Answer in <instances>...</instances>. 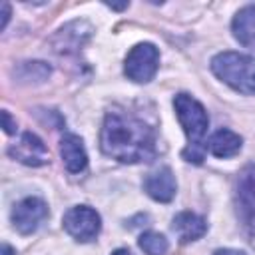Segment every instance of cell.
<instances>
[{
    "label": "cell",
    "mask_w": 255,
    "mask_h": 255,
    "mask_svg": "<svg viewBox=\"0 0 255 255\" xmlns=\"http://www.w3.org/2000/svg\"><path fill=\"white\" fill-rule=\"evenodd\" d=\"M173 108H175V116L189 139L187 149L183 151V157L187 161L193 163H201L203 153H205V133L209 128V116L205 112V108L191 98L189 94H177L173 98Z\"/></svg>",
    "instance_id": "7a4b0ae2"
},
{
    "label": "cell",
    "mask_w": 255,
    "mask_h": 255,
    "mask_svg": "<svg viewBox=\"0 0 255 255\" xmlns=\"http://www.w3.org/2000/svg\"><path fill=\"white\" fill-rule=\"evenodd\" d=\"M211 72L241 94H255V58L239 52H219L211 58Z\"/></svg>",
    "instance_id": "3957f363"
},
{
    "label": "cell",
    "mask_w": 255,
    "mask_h": 255,
    "mask_svg": "<svg viewBox=\"0 0 255 255\" xmlns=\"http://www.w3.org/2000/svg\"><path fill=\"white\" fill-rule=\"evenodd\" d=\"M137 245L139 249L145 253V255H163L167 251V239L161 235V233H155V231H145L139 235L137 239Z\"/></svg>",
    "instance_id": "5bb4252c"
},
{
    "label": "cell",
    "mask_w": 255,
    "mask_h": 255,
    "mask_svg": "<svg viewBox=\"0 0 255 255\" xmlns=\"http://www.w3.org/2000/svg\"><path fill=\"white\" fill-rule=\"evenodd\" d=\"M60 155L70 173H80L88 165V153L84 147V141L76 133H66L60 139Z\"/></svg>",
    "instance_id": "30bf717a"
},
{
    "label": "cell",
    "mask_w": 255,
    "mask_h": 255,
    "mask_svg": "<svg viewBox=\"0 0 255 255\" xmlns=\"http://www.w3.org/2000/svg\"><path fill=\"white\" fill-rule=\"evenodd\" d=\"M237 213L243 225L255 233V165H249L241 171L237 179Z\"/></svg>",
    "instance_id": "52a82bcc"
},
{
    "label": "cell",
    "mask_w": 255,
    "mask_h": 255,
    "mask_svg": "<svg viewBox=\"0 0 255 255\" xmlns=\"http://www.w3.org/2000/svg\"><path fill=\"white\" fill-rule=\"evenodd\" d=\"M2 126H4V131H6V133H14V131H16V124H12L10 114H8L6 110L2 112Z\"/></svg>",
    "instance_id": "9a60e30c"
},
{
    "label": "cell",
    "mask_w": 255,
    "mask_h": 255,
    "mask_svg": "<svg viewBox=\"0 0 255 255\" xmlns=\"http://www.w3.org/2000/svg\"><path fill=\"white\" fill-rule=\"evenodd\" d=\"M173 231L177 233L179 241L181 243H189V241H195L199 237L205 235L207 231V223L201 215L197 213H191V211H181L173 217V223H171Z\"/></svg>",
    "instance_id": "8fae6325"
},
{
    "label": "cell",
    "mask_w": 255,
    "mask_h": 255,
    "mask_svg": "<svg viewBox=\"0 0 255 255\" xmlns=\"http://www.w3.org/2000/svg\"><path fill=\"white\" fill-rule=\"evenodd\" d=\"M159 68V50L149 44V42H141L135 44L124 62V72L131 82L137 84H147L153 80V76L157 74Z\"/></svg>",
    "instance_id": "277c9868"
},
{
    "label": "cell",
    "mask_w": 255,
    "mask_h": 255,
    "mask_svg": "<svg viewBox=\"0 0 255 255\" xmlns=\"http://www.w3.org/2000/svg\"><path fill=\"white\" fill-rule=\"evenodd\" d=\"M213 255H245V253L237 251V249H217Z\"/></svg>",
    "instance_id": "2e32d148"
},
{
    "label": "cell",
    "mask_w": 255,
    "mask_h": 255,
    "mask_svg": "<svg viewBox=\"0 0 255 255\" xmlns=\"http://www.w3.org/2000/svg\"><path fill=\"white\" fill-rule=\"evenodd\" d=\"M231 30H233L235 40L241 46L255 50V4L243 6L235 14V18L231 22Z\"/></svg>",
    "instance_id": "7c38bea8"
},
{
    "label": "cell",
    "mask_w": 255,
    "mask_h": 255,
    "mask_svg": "<svg viewBox=\"0 0 255 255\" xmlns=\"http://www.w3.org/2000/svg\"><path fill=\"white\" fill-rule=\"evenodd\" d=\"M143 191L161 203H167L175 197L177 191V183H175V175L169 167H159L155 171H151L145 179H143Z\"/></svg>",
    "instance_id": "9c48e42d"
},
{
    "label": "cell",
    "mask_w": 255,
    "mask_h": 255,
    "mask_svg": "<svg viewBox=\"0 0 255 255\" xmlns=\"http://www.w3.org/2000/svg\"><path fill=\"white\" fill-rule=\"evenodd\" d=\"M62 225L68 231V235H72L76 241H92L98 237L100 229H102V219L100 213L88 205H76L70 207L64 217H62Z\"/></svg>",
    "instance_id": "5b68a950"
},
{
    "label": "cell",
    "mask_w": 255,
    "mask_h": 255,
    "mask_svg": "<svg viewBox=\"0 0 255 255\" xmlns=\"http://www.w3.org/2000/svg\"><path fill=\"white\" fill-rule=\"evenodd\" d=\"M102 151L122 163L151 161L155 157V131L137 116L108 112L100 131Z\"/></svg>",
    "instance_id": "6da1fadb"
},
{
    "label": "cell",
    "mask_w": 255,
    "mask_h": 255,
    "mask_svg": "<svg viewBox=\"0 0 255 255\" xmlns=\"http://www.w3.org/2000/svg\"><path fill=\"white\" fill-rule=\"evenodd\" d=\"M10 217L16 231H20L22 235H30L48 217V205L40 197H26L14 205Z\"/></svg>",
    "instance_id": "8992f818"
},
{
    "label": "cell",
    "mask_w": 255,
    "mask_h": 255,
    "mask_svg": "<svg viewBox=\"0 0 255 255\" xmlns=\"http://www.w3.org/2000/svg\"><path fill=\"white\" fill-rule=\"evenodd\" d=\"M241 145H243L241 135H237V133L231 131V129L221 128V129H217V131L209 137L207 149H209V153L215 155V157H233L235 153H239Z\"/></svg>",
    "instance_id": "4fadbf2b"
},
{
    "label": "cell",
    "mask_w": 255,
    "mask_h": 255,
    "mask_svg": "<svg viewBox=\"0 0 255 255\" xmlns=\"http://www.w3.org/2000/svg\"><path fill=\"white\" fill-rule=\"evenodd\" d=\"M112 255H131V253H129V249H116Z\"/></svg>",
    "instance_id": "e0dca14e"
},
{
    "label": "cell",
    "mask_w": 255,
    "mask_h": 255,
    "mask_svg": "<svg viewBox=\"0 0 255 255\" xmlns=\"http://www.w3.org/2000/svg\"><path fill=\"white\" fill-rule=\"evenodd\" d=\"M8 153L14 159H18L20 163L32 165V167H38V165H44L50 161V153H48L46 143L32 131L22 133V137L8 149Z\"/></svg>",
    "instance_id": "ba28073f"
},
{
    "label": "cell",
    "mask_w": 255,
    "mask_h": 255,
    "mask_svg": "<svg viewBox=\"0 0 255 255\" xmlns=\"http://www.w3.org/2000/svg\"><path fill=\"white\" fill-rule=\"evenodd\" d=\"M2 249H4V255H12V253H14V251H12V247H10V245H6V243L2 245Z\"/></svg>",
    "instance_id": "ac0fdd59"
}]
</instances>
